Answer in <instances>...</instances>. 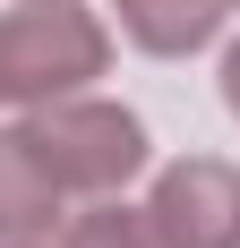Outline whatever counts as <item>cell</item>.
Listing matches in <instances>:
<instances>
[{
	"instance_id": "6da1fadb",
	"label": "cell",
	"mask_w": 240,
	"mask_h": 248,
	"mask_svg": "<svg viewBox=\"0 0 240 248\" xmlns=\"http://www.w3.org/2000/svg\"><path fill=\"white\" fill-rule=\"evenodd\" d=\"M26 137H34V154H43V171L60 180V197H112L120 180L146 171V128H137V111L95 103V94H51V103H34Z\"/></svg>"
},
{
	"instance_id": "7a4b0ae2",
	"label": "cell",
	"mask_w": 240,
	"mask_h": 248,
	"mask_svg": "<svg viewBox=\"0 0 240 248\" xmlns=\"http://www.w3.org/2000/svg\"><path fill=\"white\" fill-rule=\"evenodd\" d=\"M112 34H103L77 0H17L0 17V94L9 103H51L103 77Z\"/></svg>"
},
{
	"instance_id": "3957f363",
	"label": "cell",
	"mask_w": 240,
	"mask_h": 248,
	"mask_svg": "<svg viewBox=\"0 0 240 248\" xmlns=\"http://www.w3.org/2000/svg\"><path fill=\"white\" fill-rule=\"evenodd\" d=\"M146 223L163 248H240V171L223 154H180L146 188Z\"/></svg>"
},
{
	"instance_id": "277c9868",
	"label": "cell",
	"mask_w": 240,
	"mask_h": 248,
	"mask_svg": "<svg viewBox=\"0 0 240 248\" xmlns=\"http://www.w3.org/2000/svg\"><path fill=\"white\" fill-rule=\"evenodd\" d=\"M51 214H60V180L43 171L26 128H0V240H43Z\"/></svg>"
},
{
	"instance_id": "5b68a950",
	"label": "cell",
	"mask_w": 240,
	"mask_h": 248,
	"mask_svg": "<svg viewBox=\"0 0 240 248\" xmlns=\"http://www.w3.org/2000/svg\"><path fill=\"white\" fill-rule=\"evenodd\" d=\"M112 9H120V34H129L137 51L180 60V51L215 43V34H223V17H232L240 0H112Z\"/></svg>"
},
{
	"instance_id": "8992f818",
	"label": "cell",
	"mask_w": 240,
	"mask_h": 248,
	"mask_svg": "<svg viewBox=\"0 0 240 248\" xmlns=\"http://www.w3.org/2000/svg\"><path fill=\"white\" fill-rule=\"evenodd\" d=\"M60 248H163V240H154V223H146V205L137 214H129V205H95V214L69 223Z\"/></svg>"
},
{
	"instance_id": "52a82bcc",
	"label": "cell",
	"mask_w": 240,
	"mask_h": 248,
	"mask_svg": "<svg viewBox=\"0 0 240 248\" xmlns=\"http://www.w3.org/2000/svg\"><path fill=\"white\" fill-rule=\"evenodd\" d=\"M223 103H232V120H240V43L223 51Z\"/></svg>"
},
{
	"instance_id": "ba28073f",
	"label": "cell",
	"mask_w": 240,
	"mask_h": 248,
	"mask_svg": "<svg viewBox=\"0 0 240 248\" xmlns=\"http://www.w3.org/2000/svg\"><path fill=\"white\" fill-rule=\"evenodd\" d=\"M0 248H26V240H0Z\"/></svg>"
},
{
	"instance_id": "9c48e42d",
	"label": "cell",
	"mask_w": 240,
	"mask_h": 248,
	"mask_svg": "<svg viewBox=\"0 0 240 248\" xmlns=\"http://www.w3.org/2000/svg\"><path fill=\"white\" fill-rule=\"evenodd\" d=\"M0 103H9V94H0Z\"/></svg>"
}]
</instances>
